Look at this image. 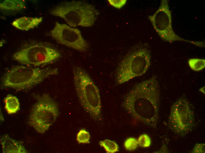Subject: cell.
<instances>
[{
  "instance_id": "cell-1",
  "label": "cell",
  "mask_w": 205,
  "mask_h": 153,
  "mask_svg": "<svg viewBox=\"0 0 205 153\" xmlns=\"http://www.w3.org/2000/svg\"><path fill=\"white\" fill-rule=\"evenodd\" d=\"M160 90L156 75L136 84L125 95L122 105L133 118L156 128L160 107Z\"/></svg>"
},
{
  "instance_id": "cell-2",
  "label": "cell",
  "mask_w": 205,
  "mask_h": 153,
  "mask_svg": "<svg viewBox=\"0 0 205 153\" xmlns=\"http://www.w3.org/2000/svg\"><path fill=\"white\" fill-rule=\"evenodd\" d=\"M74 84L80 103L95 121L100 117L102 103L99 89L88 74L81 67L72 69Z\"/></svg>"
},
{
  "instance_id": "cell-3",
  "label": "cell",
  "mask_w": 205,
  "mask_h": 153,
  "mask_svg": "<svg viewBox=\"0 0 205 153\" xmlns=\"http://www.w3.org/2000/svg\"><path fill=\"white\" fill-rule=\"evenodd\" d=\"M50 13L63 19L73 28L92 26L99 14L93 5L80 0L63 2L52 9Z\"/></svg>"
},
{
  "instance_id": "cell-4",
  "label": "cell",
  "mask_w": 205,
  "mask_h": 153,
  "mask_svg": "<svg viewBox=\"0 0 205 153\" xmlns=\"http://www.w3.org/2000/svg\"><path fill=\"white\" fill-rule=\"evenodd\" d=\"M58 73L57 68H34L16 66L9 70L2 80L3 86L18 90L29 89L50 76Z\"/></svg>"
},
{
  "instance_id": "cell-5",
  "label": "cell",
  "mask_w": 205,
  "mask_h": 153,
  "mask_svg": "<svg viewBox=\"0 0 205 153\" xmlns=\"http://www.w3.org/2000/svg\"><path fill=\"white\" fill-rule=\"evenodd\" d=\"M151 58L149 50L143 46L130 51L116 69L115 80L117 83L122 84L145 74L151 65Z\"/></svg>"
},
{
  "instance_id": "cell-6",
  "label": "cell",
  "mask_w": 205,
  "mask_h": 153,
  "mask_svg": "<svg viewBox=\"0 0 205 153\" xmlns=\"http://www.w3.org/2000/svg\"><path fill=\"white\" fill-rule=\"evenodd\" d=\"M59 114L56 102L49 94L44 93L37 97L28 123L38 133L43 134L56 121Z\"/></svg>"
},
{
  "instance_id": "cell-7",
  "label": "cell",
  "mask_w": 205,
  "mask_h": 153,
  "mask_svg": "<svg viewBox=\"0 0 205 153\" xmlns=\"http://www.w3.org/2000/svg\"><path fill=\"white\" fill-rule=\"evenodd\" d=\"M148 18L154 29L163 41L170 43L181 41L200 47L205 46L204 41L186 39L175 33L172 28L171 14L168 0H161L158 9L153 15L149 16Z\"/></svg>"
},
{
  "instance_id": "cell-8",
  "label": "cell",
  "mask_w": 205,
  "mask_h": 153,
  "mask_svg": "<svg viewBox=\"0 0 205 153\" xmlns=\"http://www.w3.org/2000/svg\"><path fill=\"white\" fill-rule=\"evenodd\" d=\"M194 124V114L192 106L185 97L178 99L172 105L168 120L169 128L181 137L192 130Z\"/></svg>"
},
{
  "instance_id": "cell-9",
  "label": "cell",
  "mask_w": 205,
  "mask_h": 153,
  "mask_svg": "<svg viewBox=\"0 0 205 153\" xmlns=\"http://www.w3.org/2000/svg\"><path fill=\"white\" fill-rule=\"evenodd\" d=\"M55 49L43 44L32 45L19 51L13 55L14 60L22 64L39 66L50 63L60 57Z\"/></svg>"
},
{
  "instance_id": "cell-10",
  "label": "cell",
  "mask_w": 205,
  "mask_h": 153,
  "mask_svg": "<svg viewBox=\"0 0 205 153\" xmlns=\"http://www.w3.org/2000/svg\"><path fill=\"white\" fill-rule=\"evenodd\" d=\"M49 34L57 43L80 52H86L89 47L79 29L65 24L56 22Z\"/></svg>"
},
{
  "instance_id": "cell-11",
  "label": "cell",
  "mask_w": 205,
  "mask_h": 153,
  "mask_svg": "<svg viewBox=\"0 0 205 153\" xmlns=\"http://www.w3.org/2000/svg\"><path fill=\"white\" fill-rule=\"evenodd\" d=\"M0 143L3 153H27L22 143L11 138L8 134L1 137Z\"/></svg>"
},
{
  "instance_id": "cell-12",
  "label": "cell",
  "mask_w": 205,
  "mask_h": 153,
  "mask_svg": "<svg viewBox=\"0 0 205 153\" xmlns=\"http://www.w3.org/2000/svg\"><path fill=\"white\" fill-rule=\"evenodd\" d=\"M42 17L23 16L14 20L12 25L19 29L27 31L37 26L42 22Z\"/></svg>"
},
{
  "instance_id": "cell-13",
  "label": "cell",
  "mask_w": 205,
  "mask_h": 153,
  "mask_svg": "<svg viewBox=\"0 0 205 153\" xmlns=\"http://www.w3.org/2000/svg\"><path fill=\"white\" fill-rule=\"evenodd\" d=\"M26 6L24 0H6L0 3V9L6 11H20Z\"/></svg>"
},
{
  "instance_id": "cell-14",
  "label": "cell",
  "mask_w": 205,
  "mask_h": 153,
  "mask_svg": "<svg viewBox=\"0 0 205 153\" xmlns=\"http://www.w3.org/2000/svg\"><path fill=\"white\" fill-rule=\"evenodd\" d=\"M5 109L9 114L16 113L20 109V104L18 99L15 96L8 95L4 99Z\"/></svg>"
},
{
  "instance_id": "cell-15",
  "label": "cell",
  "mask_w": 205,
  "mask_h": 153,
  "mask_svg": "<svg viewBox=\"0 0 205 153\" xmlns=\"http://www.w3.org/2000/svg\"><path fill=\"white\" fill-rule=\"evenodd\" d=\"M188 63L190 68L195 71H200L205 67V60L203 58H190L188 60Z\"/></svg>"
},
{
  "instance_id": "cell-16",
  "label": "cell",
  "mask_w": 205,
  "mask_h": 153,
  "mask_svg": "<svg viewBox=\"0 0 205 153\" xmlns=\"http://www.w3.org/2000/svg\"><path fill=\"white\" fill-rule=\"evenodd\" d=\"M99 144L104 148L107 153H114L119 151L118 144L115 142L108 139L100 141Z\"/></svg>"
},
{
  "instance_id": "cell-17",
  "label": "cell",
  "mask_w": 205,
  "mask_h": 153,
  "mask_svg": "<svg viewBox=\"0 0 205 153\" xmlns=\"http://www.w3.org/2000/svg\"><path fill=\"white\" fill-rule=\"evenodd\" d=\"M90 133L85 129H80L76 135V140L79 144H89L90 142Z\"/></svg>"
},
{
  "instance_id": "cell-18",
  "label": "cell",
  "mask_w": 205,
  "mask_h": 153,
  "mask_svg": "<svg viewBox=\"0 0 205 153\" xmlns=\"http://www.w3.org/2000/svg\"><path fill=\"white\" fill-rule=\"evenodd\" d=\"M125 149L129 151H132L135 149L138 145L137 139L133 137L127 138L124 143Z\"/></svg>"
},
{
  "instance_id": "cell-19",
  "label": "cell",
  "mask_w": 205,
  "mask_h": 153,
  "mask_svg": "<svg viewBox=\"0 0 205 153\" xmlns=\"http://www.w3.org/2000/svg\"><path fill=\"white\" fill-rule=\"evenodd\" d=\"M138 145L143 147H148L151 145V141L149 136L146 134H143L137 139Z\"/></svg>"
},
{
  "instance_id": "cell-20",
  "label": "cell",
  "mask_w": 205,
  "mask_h": 153,
  "mask_svg": "<svg viewBox=\"0 0 205 153\" xmlns=\"http://www.w3.org/2000/svg\"><path fill=\"white\" fill-rule=\"evenodd\" d=\"M108 1L110 5L118 9L123 7L127 1L126 0H108Z\"/></svg>"
},
{
  "instance_id": "cell-21",
  "label": "cell",
  "mask_w": 205,
  "mask_h": 153,
  "mask_svg": "<svg viewBox=\"0 0 205 153\" xmlns=\"http://www.w3.org/2000/svg\"><path fill=\"white\" fill-rule=\"evenodd\" d=\"M205 144L197 143L191 152V153H205Z\"/></svg>"
},
{
  "instance_id": "cell-22",
  "label": "cell",
  "mask_w": 205,
  "mask_h": 153,
  "mask_svg": "<svg viewBox=\"0 0 205 153\" xmlns=\"http://www.w3.org/2000/svg\"><path fill=\"white\" fill-rule=\"evenodd\" d=\"M199 91L201 93L205 94V86L202 87L199 89Z\"/></svg>"
}]
</instances>
